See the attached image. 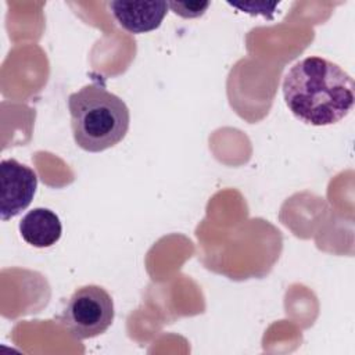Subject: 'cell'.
<instances>
[{
	"mask_svg": "<svg viewBox=\"0 0 355 355\" xmlns=\"http://www.w3.org/2000/svg\"><path fill=\"white\" fill-rule=\"evenodd\" d=\"M283 97L288 110L302 122L327 126L344 119L352 110V78L336 62L305 57L284 75Z\"/></svg>",
	"mask_w": 355,
	"mask_h": 355,
	"instance_id": "obj_1",
	"label": "cell"
},
{
	"mask_svg": "<svg viewBox=\"0 0 355 355\" xmlns=\"http://www.w3.org/2000/svg\"><path fill=\"white\" fill-rule=\"evenodd\" d=\"M73 140L85 151L100 153L118 144L128 133L129 108L103 85L90 83L68 97Z\"/></svg>",
	"mask_w": 355,
	"mask_h": 355,
	"instance_id": "obj_2",
	"label": "cell"
},
{
	"mask_svg": "<svg viewBox=\"0 0 355 355\" xmlns=\"http://www.w3.org/2000/svg\"><path fill=\"white\" fill-rule=\"evenodd\" d=\"M114 301L108 291L97 284L76 288L60 315V323L78 340L103 334L114 320Z\"/></svg>",
	"mask_w": 355,
	"mask_h": 355,
	"instance_id": "obj_3",
	"label": "cell"
},
{
	"mask_svg": "<svg viewBox=\"0 0 355 355\" xmlns=\"http://www.w3.org/2000/svg\"><path fill=\"white\" fill-rule=\"evenodd\" d=\"M37 176L33 169L14 158L0 162V218L8 220L19 215L33 200Z\"/></svg>",
	"mask_w": 355,
	"mask_h": 355,
	"instance_id": "obj_4",
	"label": "cell"
},
{
	"mask_svg": "<svg viewBox=\"0 0 355 355\" xmlns=\"http://www.w3.org/2000/svg\"><path fill=\"white\" fill-rule=\"evenodd\" d=\"M115 21L130 33H146L157 29L168 12L166 1H125L108 3Z\"/></svg>",
	"mask_w": 355,
	"mask_h": 355,
	"instance_id": "obj_5",
	"label": "cell"
},
{
	"mask_svg": "<svg viewBox=\"0 0 355 355\" xmlns=\"http://www.w3.org/2000/svg\"><path fill=\"white\" fill-rule=\"evenodd\" d=\"M21 237L36 248H46L55 244L62 233L60 218L49 208H33L19 222Z\"/></svg>",
	"mask_w": 355,
	"mask_h": 355,
	"instance_id": "obj_6",
	"label": "cell"
},
{
	"mask_svg": "<svg viewBox=\"0 0 355 355\" xmlns=\"http://www.w3.org/2000/svg\"><path fill=\"white\" fill-rule=\"evenodd\" d=\"M166 3H168V8H171L173 14H176L182 18H186V19L201 17L211 6L209 1H202V0L166 1Z\"/></svg>",
	"mask_w": 355,
	"mask_h": 355,
	"instance_id": "obj_7",
	"label": "cell"
}]
</instances>
